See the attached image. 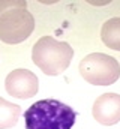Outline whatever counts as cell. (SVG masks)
<instances>
[{
  "label": "cell",
  "instance_id": "6da1fadb",
  "mask_svg": "<svg viewBox=\"0 0 120 129\" xmlns=\"http://www.w3.org/2000/svg\"><path fill=\"white\" fill-rule=\"evenodd\" d=\"M75 111L57 99H41L24 113L26 129H72Z\"/></svg>",
  "mask_w": 120,
  "mask_h": 129
},
{
  "label": "cell",
  "instance_id": "7a4b0ae2",
  "mask_svg": "<svg viewBox=\"0 0 120 129\" xmlns=\"http://www.w3.org/2000/svg\"><path fill=\"white\" fill-rule=\"evenodd\" d=\"M35 29V18L23 0H0V41L20 44Z\"/></svg>",
  "mask_w": 120,
  "mask_h": 129
},
{
  "label": "cell",
  "instance_id": "3957f363",
  "mask_svg": "<svg viewBox=\"0 0 120 129\" xmlns=\"http://www.w3.org/2000/svg\"><path fill=\"white\" fill-rule=\"evenodd\" d=\"M72 57V47L53 36H42L32 50L33 63L47 75H60L65 72L69 68Z\"/></svg>",
  "mask_w": 120,
  "mask_h": 129
},
{
  "label": "cell",
  "instance_id": "277c9868",
  "mask_svg": "<svg viewBox=\"0 0 120 129\" xmlns=\"http://www.w3.org/2000/svg\"><path fill=\"white\" fill-rule=\"evenodd\" d=\"M80 74L90 84L110 86L120 78L119 62L104 53H92L80 62Z\"/></svg>",
  "mask_w": 120,
  "mask_h": 129
},
{
  "label": "cell",
  "instance_id": "5b68a950",
  "mask_svg": "<svg viewBox=\"0 0 120 129\" xmlns=\"http://www.w3.org/2000/svg\"><path fill=\"white\" fill-rule=\"evenodd\" d=\"M5 89L11 96L18 99H29L38 93L39 80L29 69H14L8 74L5 80Z\"/></svg>",
  "mask_w": 120,
  "mask_h": 129
},
{
  "label": "cell",
  "instance_id": "8992f818",
  "mask_svg": "<svg viewBox=\"0 0 120 129\" xmlns=\"http://www.w3.org/2000/svg\"><path fill=\"white\" fill-rule=\"evenodd\" d=\"M96 122L105 126H111L120 122V95L104 93L98 98L92 108Z\"/></svg>",
  "mask_w": 120,
  "mask_h": 129
},
{
  "label": "cell",
  "instance_id": "52a82bcc",
  "mask_svg": "<svg viewBox=\"0 0 120 129\" xmlns=\"http://www.w3.org/2000/svg\"><path fill=\"white\" fill-rule=\"evenodd\" d=\"M101 39L108 48L120 51V17L110 18L102 24Z\"/></svg>",
  "mask_w": 120,
  "mask_h": 129
},
{
  "label": "cell",
  "instance_id": "ba28073f",
  "mask_svg": "<svg viewBox=\"0 0 120 129\" xmlns=\"http://www.w3.org/2000/svg\"><path fill=\"white\" fill-rule=\"evenodd\" d=\"M20 116H21L20 105L0 98V129H8L15 126Z\"/></svg>",
  "mask_w": 120,
  "mask_h": 129
}]
</instances>
